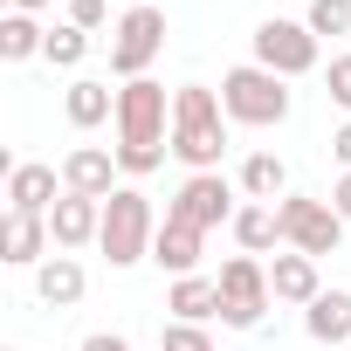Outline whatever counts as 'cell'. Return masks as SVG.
Returning a JSON list of instances; mask_svg holds the SVG:
<instances>
[{"instance_id": "obj_32", "label": "cell", "mask_w": 351, "mask_h": 351, "mask_svg": "<svg viewBox=\"0 0 351 351\" xmlns=\"http://www.w3.org/2000/svg\"><path fill=\"white\" fill-rule=\"evenodd\" d=\"M344 351H351V344H344Z\"/></svg>"}, {"instance_id": "obj_9", "label": "cell", "mask_w": 351, "mask_h": 351, "mask_svg": "<svg viewBox=\"0 0 351 351\" xmlns=\"http://www.w3.org/2000/svg\"><path fill=\"white\" fill-rule=\"evenodd\" d=\"M165 214H172V221H193V228H221V221H234L241 207H234V186L221 180V172H186V186L172 193Z\"/></svg>"}, {"instance_id": "obj_14", "label": "cell", "mask_w": 351, "mask_h": 351, "mask_svg": "<svg viewBox=\"0 0 351 351\" xmlns=\"http://www.w3.org/2000/svg\"><path fill=\"white\" fill-rule=\"evenodd\" d=\"M49 234H56V248H90V241L104 234V200L62 193V200H56V214H49Z\"/></svg>"}, {"instance_id": "obj_24", "label": "cell", "mask_w": 351, "mask_h": 351, "mask_svg": "<svg viewBox=\"0 0 351 351\" xmlns=\"http://www.w3.org/2000/svg\"><path fill=\"white\" fill-rule=\"evenodd\" d=\"M310 35L324 42V35H351V0H310Z\"/></svg>"}, {"instance_id": "obj_4", "label": "cell", "mask_w": 351, "mask_h": 351, "mask_svg": "<svg viewBox=\"0 0 351 351\" xmlns=\"http://www.w3.org/2000/svg\"><path fill=\"white\" fill-rule=\"evenodd\" d=\"M221 110H228V124L269 131V124L289 117V83H282L276 69H262V62H241V69L221 76Z\"/></svg>"}, {"instance_id": "obj_23", "label": "cell", "mask_w": 351, "mask_h": 351, "mask_svg": "<svg viewBox=\"0 0 351 351\" xmlns=\"http://www.w3.org/2000/svg\"><path fill=\"white\" fill-rule=\"evenodd\" d=\"M42 56H49L56 69H76V62L90 56V35H83L76 21H62V28H49V49H42Z\"/></svg>"}, {"instance_id": "obj_20", "label": "cell", "mask_w": 351, "mask_h": 351, "mask_svg": "<svg viewBox=\"0 0 351 351\" xmlns=\"http://www.w3.org/2000/svg\"><path fill=\"white\" fill-rule=\"evenodd\" d=\"M241 193L262 200V207L282 200V193H289V165H282L276 152H248V158H241Z\"/></svg>"}, {"instance_id": "obj_16", "label": "cell", "mask_w": 351, "mask_h": 351, "mask_svg": "<svg viewBox=\"0 0 351 351\" xmlns=\"http://www.w3.org/2000/svg\"><path fill=\"white\" fill-rule=\"evenodd\" d=\"M165 310H172V324H207V317H221V282L214 276H180Z\"/></svg>"}, {"instance_id": "obj_30", "label": "cell", "mask_w": 351, "mask_h": 351, "mask_svg": "<svg viewBox=\"0 0 351 351\" xmlns=\"http://www.w3.org/2000/svg\"><path fill=\"white\" fill-rule=\"evenodd\" d=\"M330 207H337V214H344V228H351V172H344V180L330 186Z\"/></svg>"}, {"instance_id": "obj_26", "label": "cell", "mask_w": 351, "mask_h": 351, "mask_svg": "<svg viewBox=\"0 0 351 351\" xmlns=\"http://www.w3.org/2000/svg\"><path fill=\"white\" fill-rule=\"evenodd\" d=\"M62 14H69L83 35H97V28L110 21V0H62Z\"/></svg>"}, {"instance_id": "obj_18", "label": "cell", "mask_w": 351, "mask_h": 351, "mask_svg": "<svg viewBox=\"0 0 351 351\" xmlns=\"http://www.w3.org/2000/svg\"><path fill=\"white\" fill-rule=\"evenodd\" d=\"M35 296H42L49 310L83 303V262H76V255H49V262L35 269Z\"/></svg>"}, {"instance_id": "obj_10", "label": "cell", "mask_w": 351, "mask_h": 351, "mask_svg": "<svg viewBox=\"0 0 351 351\" xmlns=\"http://www.w3.org/2000/svg\"><path fill=\"white\" fill-rule=\"evenodd\" d=\"M200 255H207V228H193V221H158V241H152V262L180 282V276H200Z\"/></svg>"}, {"instance_id": "obj_27", "label": "cell", "mask_w": 351, "mask_h": 351, "mask_svg": "<svg viewBox=\"0 0 351 351\" xmlns=\"http://www.w3.org/2000/svg\"><path fill=\"white\" fill-rule=\"evenodd\" d=\"M324 90H330V104H337V110H351V56H330Z\"/></svg>"}, {"instance_id": "obj_5", "label": "cell", "mask_w": 351, "mask_h": 351, "mask_svg": "<svg viewBox=\"0 0 351 351\" xmlns=\"http://www.w3.org/2000/svg\"><path fill=\"white\" fill-rule=\"evenodd\" d=\"M276 228H282V241L296 255H337V241H344V214L330 200H317V193H282Z\"/></svg>"}, {"instance_id": "obj_1", "label": "cell", "mask_w": 351, "mask_h": 351, "mask_svg": "<svg viewBox=\"0 0 351 351\" xmlns=\"http://www.w3.org/2000/svg\"><path fill=\"white\" fill-rule=\"evenodd\" d=\"M172 152V97L165 83L138 76L117 90V172H131V180H145V172H158Z\"/></svg>"}, {"instance_id": "obj_21", "label": "cell", "mask_w": 351, "mask_h": 351, "mask_svg": "<svg viewBox=\"0 0 351 351\" xmlns=\"http://www.w3.org/2000/svg\"><path fill=\"white\" fill-rule=\"evenodd\" d=\"M228 228H234L241 255H269V248L282 241V228H276V207H262V200H248V207H241V214H234Z\"/></svg>"}, {"instance_id": "obj_28", "label": "cell", "mask_w": 351, "mask_h": 351, "mask_svg": "<svg viewBox=\"0 0 351 351\" xmlns=\"http://www.w3.org/2000/svg\"><path fill=\"white\" fill-rule=\"evenodd\" d=\"M330 158L351 172V124H337V131H330Z\"/></svg>"}, {"instance_id": "obj_19", "label": "cell", "mask_w": 351, "mask_h": 351, "mask_svg": "<svg viewBox=\"0 0 351 351\" xmlns=\"http://www.w3.org/2000/svg\"><path fill=\"white\" fill-rule=\"evenodd\" d=\"M303 330L317 344H351V289H324L310 310H303Z\"/></svg>"}, {"instance_id": "obj_22", "label": "cell", "mask_w": 351, "mask_h": 351, "mask_svg": "<svg viewBox=\"0 0 351 351\" xmlns=\"http://www.w3.org/2000/svg\"><path fill=\"white\" fill-rule=\"evenodd\" d=\"M42 49H49V28L35 14H8V21H0V56H8V62H28Z\"/></svg>"}, {"instance_id": "obj_11", "label": "cell", "mask_w": 351, "mask_h": 351, "mask_svg": "<svg viewBox=\"0 0 351 351\" xmlns=\"http://www.w3.org/2000/svg\"><path fill=\"white\" fill-rule=\"evenodd\" d=\"M62 186L83 193V200H110V193H117V152H104V145H76V152L62 158Z\"/></svg>"}, {"instance_id": "obj_12", "label": "cell", "mask_w": 351, "mask_h": 351, "mask_svg": "<svg viewBox=\"0 0 351 351\" xmlns=\"http://www.w3.org/2000/svg\"><path fill=\"white\" fill-rule=\"evenodd\" d=\"M62 193L69 186L56 165H8V214H56Z\"/></svg>"}, {"instance_id": "obj_7", "label": "cell", "mask_w": 351, "mask_h": 351, "mask_svg": "<svg viewBox=\"0 0 351 351\" xmlns=\"http://www.w3.org/2000/svg\"><path fill=\"white\" fill-rule=\"evenodd\" d=\"M221 324H234V330H255L262 317H269V269L255 262V255H234V262H221Z\"/></svg>"}, {"instance_id": "obj_3", "label": "cell", "mask_w": 351, "mask_h": 351, "mask_svg": "<svg viewBox=\"0 0 351 351\" xmlns=\"http://www.w3.org/2000/svg\"><path fill=\"white\" fill-rule=\"evenodd\" d=\"M152 241H158V214H152V200H145L138 186H117V193L104 200V234H97L104 262H110V269L152 262Z\"/></svg>"}, {"instance_id": "obj_15", "label": "cell", "mask_w": 351, "mask_h": 351, "mask_svg": "<svg viewBox=\"0 0 351 351\" xmlns=\"http://www.w3.org/2000/svg\"><path fill=\"white\" fill-rule=\"evenodd\" d=\"M269 289H276V303H303V310H310V303L324 296L317 255H296V248H289V255H276V262H269Z\"/></svg>"}, {"instance_id": "obj_8", "label": "cell", "mask_w": 351, "mask_h": 351, "mask_svg": "<svg viewBox=\"0 0 351 351\" xmlns=\"http://www.w3.org/2000/svg\"><path fill=\"white\" fill-rule=\"evenodd\" d=\"M255 62L276 69L282 83H289V76H310V69H317V35H310V21H262V28H255Z\"/></svg>"}, {"instance_id": "obj_17", "label": "cell", "mask_w": 351, "mask_h": 351, "mask_svg": "<svg viewBox=\"0 0 351 351\" xmlns=\"http://www.w3.org/2000/svg\"><path fill=\"white\" fill-rule=\"evenodd\" d=\"M62 110H69V124H76V131H97L104 117H117V90H110V83H97V76H76V83H69V97H62Z\"/></svg>"}, {"instance_id": "obj_31", "label": "cell", "mask_w": 351, "mask_h": 351, "mask_svg": "<svg viewBox=\"0 0 351 351\" xmlns=\"http://www.w3.org/2000/svg\"><path fill=\"white\" fill-rule=\"evenodd\" d=\"M42 8H56V0H14V14H42Z\"/></svg>"}, {"instance_id": "obj_29", "label": "cell", "mask_w": 351, "mask_h": 351, "mask_svg": "<svg viewBox=\"0 0 351 351\" xmlns=\"http://www.w3.org/2000/svg\"><path fill=\"white\" fill-rule=\"evenodd\" d=\"M76 351H131V344H124V337H117V330H97V337H83V344H76Z\"/></svg>"}, {"instance_id": "obj_25", "label": "cell", "mask_w": 351, "mask_h": 351, "mask_svg": "<svg viewBox=\"0 0 351 351\" xmlns=\"http://www.w3.org/2000/svg\"><path fill=\"white\" fill-rule=\"evenodd\" d=\"M158 351H214V337H207L200 324H165V337H158Z\"/></svg>"}, {"instance_id": "obj_2", "label": "cell", "mask_w": 351, "mask_h": 351, "mask_svg": "<svg viewBox=\"0 0 351 351\" xmlns=\"http://www.w3.org/2000/svg\"><path fill=\"white\" fill-rule=\"evenodd\" d=\"M228 152V110L207 83H180L172 90V158L186 172H221Z\"/></svg>"}, {"instance_id": "obj_6", "label": "cell", "mask_w": 351, "mask_h": 351, "mask_svg": "<svg viewBox=\"0 0 351 351\" xmlns=\"http://www.w3.org/2000/svg\"><path fill=\"white\" fill-rule=\"evenodd\" d=\"M158 49H165V8H124L110 28V76H124V83L152 76Z\"/></svg>"}, {"instance_id": "obj_13", "label": "cell", "mask_w": 351, "mask_h": 351, "mask_svg": "<svg viewBox=\"0 0 351 351\" xmlns=\"http://www.w3.org/2000/svg\"><path fill=\"white\" fill-rule=\"evenodd\" d=\"M49 248H56L49 214H8V221H0V262H14V269H42Z\"/></svg>"}]
</instances>
